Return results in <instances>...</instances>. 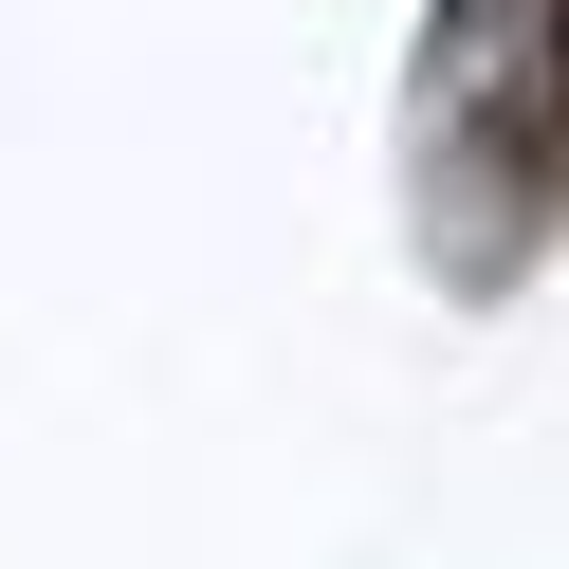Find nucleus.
Listing matches in <instances>:
<instances>
[{
	"label": "nucleus",
	"mask_w": 569,
	"mask_h": 569,
	"mask_svg": "<svg viewBox=\"0 0 569 569\" xmlns=\"http://www.w3.org/2000/svg\"><path fill=\"white\" fill-rule=\"evenodd\" d=\"M551 56H569V19H551Z\"/></svg>",
	"instance_id": "1"
}]
</instances>
